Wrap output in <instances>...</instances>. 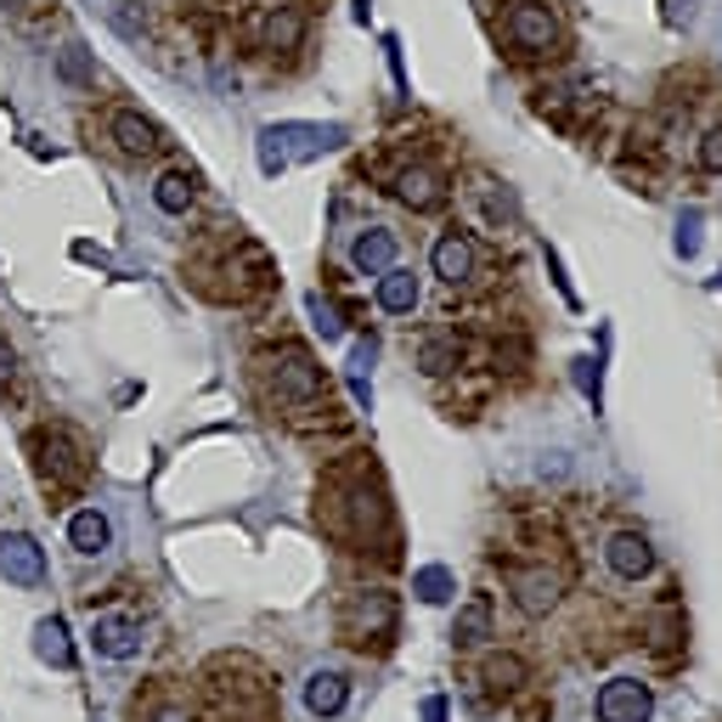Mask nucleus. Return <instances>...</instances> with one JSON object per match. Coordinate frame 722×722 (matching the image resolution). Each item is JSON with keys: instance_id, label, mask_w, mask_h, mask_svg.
<instances>
[{"instance_id": "obj_1", "label": "nucleus", "mask_w": 722, "mask_h": 722, "mask_svg": "<svg viewBox=\"0 0 722 722\" xmlns=\"http://www.w3.org/2000/svg\"><path fill=\"white\" fill-rule=\"evenodd\" d=\"M351 130L345 125H305V119H282V125H266L255 136V159H260V175H282L305 159H322L333 148H345Z\"/></svg>"}, {"instance_id": "obj_2", "label": "nucleus", "mask_w": 722, "mask_h": 722, "mask_svg": "<svg viewBox=\"0 0 722 722\" xmlns=\"http://www.w3.org/2000/svg\"><path fill=\"white\" fill-rule=\"evenodd\" d=\"M260 384H266V396H271L277 407H294V412H305V407L322 401V367H316L311 351H300V345L266 351V356H260Z\"/></svg>"}, {"instance_id": "obj_3", "label": "nucleus", "mask_w": 722, "mask_h": 722, "mask_svg": "<svg viewBox=\"0 0 722 722\" xmlns=\"http://www.w3.org/2000/svg\"><path fill=\"white\" fill-rule=\"evenodd\" d=\"M322 519L333 537L345 542H367L384 531V519H390V508H384L378 492H367L362 479H351V486H327V503H322Z\"/></svg>"}, {"instance_id": "obj_4", "label": "nucleus", "mask_w": 722, "mask_h": 722, "mask_svg": "<svg viewBox=\"0 0 722 722\" xmlns=\"http://www.w3.org/2000/svg\"><path fill=\"white\" fill-rule=\"evenodd\" d=\"M340 638L351 644V649H384L396 638V593H384V588H362V593H351L345 599V610H340Z\"/></svg>"}, {"instance_id": "obj_5", "label": "nucleus", "mask_w": 722, "mask_h": 722, "mask_svg": "<svg viewBox=\"0 0 722 722\" xmlns=\"http://www.w3.org/2000/svg\"><path fill=\"white\" fill-rule=\"evenodd\" d=\"M29 452H34V468H40L45 492H63V486H79L85 479V446L68 435V429H34Z\"/></svg>"}, {"instance_id": "obj_6", "label": "nucleus", "mask_w": 722, "mask_h": 722, "mask_svg": "<svg viewBox=\"0 0 722 722\" xmlns=\"http://www.w3.org/2000/svg\"><path fill=\"white\" fill-rule=\"evenodd\" d=\"M503 34L514 45V57H553L559 52V18L548 0H514Z\"/></svg>"}, {"instance_id": "obj_7", "label": "nucleus", "mask_w": 722, "mask_h": 722, "mask_svg": "<svg viewBox=\"0 0 722 722\" xmlns=\"http://www.w3.org/2000/svg\"><path fill=\"white\" fill-rule=\"evenodd\" d=\"M508 593L525 615H548L559 610L564 599V570H548V564H508Z\"/></svg>"}, {"instance_id": "obj_8", "label": "nucleus", "mask_w": 722, "mask_h": 722, "mask_svg": "<svg viewBox=\"0 0 722 722\" xmlns=\"http://www.w3.org/2000/svg\"><path fill=\"white\" fill-rule=\"evenodd\" d=\"M655 694L644 678H610L599 689V722H649Z\"/></svg>"}, {"instance_id": "obj_9", "label": "nucleus", "mask_w": 722, "mask_h": 722, "mask_svg": "<svg viewBox=\"0 0 722 722\" xmlns=\"http://www.w3.org/2000/svg\"><path fill=\"white\" fill-rule=\"evenodd\" d=\"M108 136H114V148H119L125 159H159V153H164V130H159L148 114H136V108H114Z\"/></svg>"}, {"instance_id": "obj_10", "label": "nucleus", "mask_w": 722, "mask_h": 722, "mask_svg": "<svg viewBox=\"0 0 722 722\" xmlns=\"http://www.w3.org/2000/svg\"><path fill=\"white\" fill-rule=\"evenodd\" d=\"M474 237L468 231H441L435 237V249H429V266H435V277L446 282V288H463V282H474Z\"/></svg>"}, {"instance_id": "obj_11", "label": "nucleus", "mask_w": 722, "mask_h": 722, "mask_svg": "<svg viewBox=\"0 0 722 722\" xmlns=\"http://www.w3.org/2000/svg\"><path fill=\"white\" fill-rule=\"evenodd\" d=\"M0 575H7L12 588H40V582H45V553H40V542L23 537V531H7V537H0Z\"/></svg>"}, {"instance_id": "obj_12", "label": "nucleus", "mask_w": 722, "mask_h": 722, "mask_svg": "<svg viewBox=\"0 0 722 722\" xmlns=\"http://www.w3.org/2000/svg\"><path fill=\"white\" fill-rule=\"evenodd\" d=\"M390 192L407 204V209H441L446 204V175L435 164H401Z\"/></svg>"}, {"instance_id": "obj_13", "label": "nucleus", "mask_w": 722, "mask_h": 722, "mask_svg": "<svg viewBox=\"0 0 722 722\" xmlns=\"http://www.w3.org/2000/svg\"><path fill=\"white\" fill-rule=\"evenodd\" d=\"M141 621L136 615H96L90 621V649L103 655V660H130V655H141Z\"/></svg>"}, {"instance_id": "obj_14", "label": "nucleus", "mask_w": 722, "mask_h": 722, "mask_svg": "<svg viewBox=\"0 0 722 722\" xmlns=\"http://www.w3.org/2000/svg\"><path fill=\"white\" fill-rule=\"evenodd\" d=\"M305 34H311V23H305L300 7H271L260 18V45H266L271 57H300L305 52Z\"/></svg>"}, {"instance_id": "obj_15", "label": "nucleus", "mask_w": 722, "mask_h": 722, "mask_svg": "<svg viewBox=\"0 0 722 722\" xmlns=\"http://www.w3.org/2000/svg\"><path fill=\"white\" fill-rule=\"evenodd\" d=\"M604 564L621 575V582H644V575L655 570V548L638 537V531H615L604 542Z\"/></svg>"}, {"instance_id": "obj_16", "label": "nucleus", "mask_w": 722, "mask_h": 722, "mask_svg": "<svg viewBox=\"0 0 722 722\" xmlns=\"http://www.w3.org/2000/svg\"><path fill=\"white\" fill-rule=\"evenodd\" d=\"M396 231L390 226H367V231H356V244H351V266L362 271V277H378L384 266H396Z\"/></svg>"}, {"instance_id": "obj_17", "label": "nucleus", "mask_w": 722, "mask_h": 722, "mask_svg": "<svg viewBox=\"0 0 722 722\" xmlns=\"http://www.w3.org/2000/svg\"><path fill=\"white\" fill-rule=\"evenodd\" d=\"M68 548L85 553V559H103V553L114 548V525H108V514H103V508H79V514L68 519Z\"/></svg>"}, {"instance_id": "obj_18", "label": "nucleus", "mask_w": 722, "mask_h": 722, "mask_svg": "<svg viewBox=\"0 0 722 722\" xmlns=\"http://www.w3.org/2000/svg\"><path fill=\"white\" fill-rule=\"evenodd\" d=\"M525 678H531V666H525L514 649H492L486 660H479V683H486L492 694H519Z\"/></svg>"}, {"instance_id": "obj_19", "label": "nucleus", "mask_w": 722, "mask_h": 722, "mask_svg": "<svg viewBox=\"0 0 722 722\" xmlns=\"http://www.w3.org/2000/svg\"><path fill=\"white\" fill-rule=\"evenodd\" d=\"M351 705V683L340 678V671H311L305 678V711L311 716H340Z\"/></svg>"}, {"instance_id": "obj_20", "label": "nucleus", "mask_w": 722, "mask_h": 722, "mask_svg": "<svg viewBox=\"0 0 722 722\" xmlns=\"http://www.w3.org/2000/svg\"><path fill=\"white\" fill-rule=\"evenodd\" d=\"M378 311H390V316L418 311V277L407 266H384L378 271Z\"/></svg>"}, {"instance_id": "obj_21", "label": "nucleus", "mask_w": 722, "mask_h": 722, "mask_svg": "<svg viewBox=\"0 0 722 722\" xmlns=\"http://www.w3.org/2000/svg\"><path fill=\"white\" fill-rule=\"evenodd\" d=\"M34 655H40L45 666H57V671L74 666V644H68V621H63V615L34 621Z\"/></svg>"}, {"instance_id": "obj_22", "label": "nucleus", "mask_w": 722, "mask_h": 722, "mask_svg": "<svg viewBox=\"0 0 722 722\" xmlns=\"http://www.w3.org/2000/svg\"><path fill=\"white\" fill-rule=\"evenodd\" d=\"M153 204L164 215H186L192 204H198V175H192V170H164L159 186H153Z\"/></svg>"}, {"instance_id": "obj_23", "label": "nucleus", "mask_w": 722, "mask_h": 722, "mask_svg": "<svg viewBox=\"0 0 722 722\" xmlns=\"http://www.w3.org/2000/svg\"><path fill=\"white\" fill-rule=\"evenodd\" d=\"M412 599H418V604H452V599H457V575H452L446 564L412 570Z\"/></svg>"}, {"instance_id": "obj_24", "label": "nucleus", "mask_w": 722, "mask_h": 722, "mask_svg": "<svg viewBox=\"0 0 722 722\" xmlns=\"http://www.w3.org/2000/svg\"><path fill=\"white\" fill-rule=\"evenodd\" d=\"M57 74H63V85H74V90H96V57L85 52L79 40H68L63 52H57Z\"/></svg>"}, {"instance_id": "obj_25", "label": "nucleus", "mask_w": 722, "mask_h": 722, "mask_svg": "<svg viewBox=\"0 0 722 722\" xmlns=\"http://www.w3.org/2000/svg\"><path fill=\"white\" fill-rule=\"evenodd\" d=\"M418 367H423L429 378H446L452 367H463V345L452 340V333H446V340H423V351H418Z\"/></svg>"}, {"instance_id": "obj_26", "label": "nucleus", "mask_w": 722, "mask_h": 722, "mask_svg": "<svg viewBox=\"0 0 722 722\" xmlns=\"http://www.w3.org/2000/svg\"><path fill=\"white\" fill-rule=\"evenodd\" d=\"M452 638H457V644H486V638H492V610H486V599H468V604H463Z\"/></svg>"}, {"instance_id": "obj_27", "label": "nucleus", "mask_w": 722, "mask_h": 722, "mask_svg": "<svg viewBox=\"0 0 722 722\" xmlns=\"http://www.w3.org/2000/svg\"><path fill=\"white\" fill-rule=\"evenodd\" d=\"M0 12H7L18 29H45L57 18V0H0Z\"/></svg>"}, {"instance_id": "obj_28", "label": "nucleus", "mask_w": 722, "mask_h": 722, "mask_svg": "<svg viewBox=\"0 0 722 722\" xmlns=\"http://www.w3.org/2000/svg\"><path fill=\"white\" fill-rule=\"evenodd\" d=\"M305 311H311V327L322 333V340H345V316H340V305H333V300L311 294V300H305Z\"/></svg>"}, {"instance_id": "obj_29", "label": "nucleus", "mask_w": 722, "mask_h": 722, "mask_svg": "<svg viewBox=\"0 0 722 722\" xmlns=\"http://www.w3.org/2000/svg\"><path fill=\"white\" fill-rule=\"evenodd\" d=\"M570 367H575V390H582V396L599 407V401H604V373H599V356H575Z\"/></svg>"}, {"instance_id": "obj_30", "label": "nucleus", "mask_w": 722, "mask_h": 722, "mask_svg": "<svg viewBox=\"0 0 722 722\" xmlns=\"http://www.w3.org/2000/svg\"><path fill=\"white\" fill-rule=\"evenodd\" d=\"M700 226H705V220H700V209H689V215L678 220V255H683V260H694V255H700Z\"/></svg>"}, {"instance_id": "obj_31", "label": "nucleus", "mask_w": 722, "mask_h": 722, "mask_svg": "<svg viewBox=\"0 0 722 722\" xmlns=\"http://www.w3.org/2000/svg\"><path fill=\"white\" fill-rule=\"evenodd\" d=\"M700 170H711V175H722V125L700 136Z\"/></svg>"}, {"instance_id": "obj_32", "label": "nucleus", "mask_w": 722, "mask_h": 722, "mask_svg": "<svg viewBox=\"0 0 722 722\" xmlns=\"http://www.w3.org/2000/svg\"><path fill=\"white\" fill-rule=\"evenodd\" d=\"M12 378H18V351H12L7 340H0V396L12 390Z\"/></svg>"}, {"instance_id": "obj_33", "label": "nucleus", "mask_w": 722, "mask_h": 722, "mask_svg": "<svg viewBox=\"0 0 722 722\" xmlns=\"http://www.w3.org/2000/svg\"><path fill=\"white\" fill-rule=\"evenodd\" d=\"M423 722H446V694H429L423 700Z\"/></svg>"}, {"instance_id": "obj_34", "label": "nucleus", "mask_w": 722, "mask_h": 722, "mask_svg": "<svg viewBox=\"0 0 722 722\" xmlns=\"http://www.w3.org/2000/svg\"><path fill=\"white\" fill-rule=\"evenodd\" d=\"M153 722H192V716H186V705H164V711H153Z\"/></svg>"}, {"instance_id": "obj_35", "label": "nucleus", "mask_w": 722, "mask_h": 722, "mask_svg": "<svg viewBox=\"0 0 722 722\" xmlns=\"http://www.w3.org/2000/svg\"><path fill=\"white\" fill-rule=\"evenodd\" d=\"M367 7H373V0H356V23H367Z\"/></svg>"}]
</instances>
